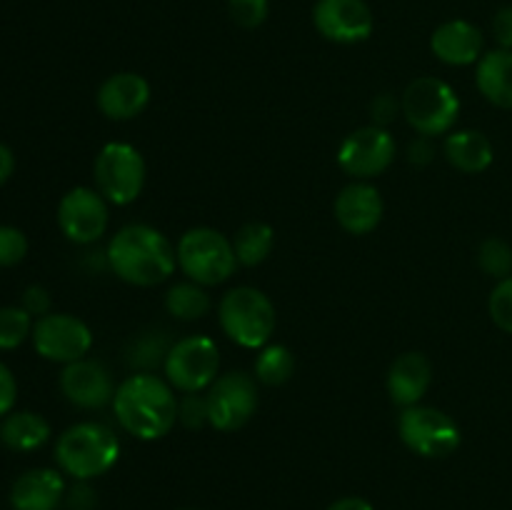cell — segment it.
<instances>
[{
    "label": "cell",
    "instance_id": "obj_20",
    "mask_svg": "<svg viewBox=\"0 0 512 510\" xmlns=\"http://www.w3.org/2000/svg\"><path fill=\"white\" fill-rule=\"evenodd\" d=\"M65 498L63 473L53 468H33L18 475L10 488L15 510H55Z\"/></svg>",
    "mask_w": 512,
    "mask_h": 510
},
{
    "label": "cell",
    "instance_id": "obj_39",
    "mask_svg": "<svg viewBox=\"0 0 512 510\" xmlns=\"http://www.w3.org/2000/svg\"><path fill=\"white\" fill-rule=\"evenodd\" d=\"M15 170V155L8 145L0 143V185H5L10 180Z\"/></svg>",
    "mask_w": 512,
    "mask_h": 510
},
{
    "label": "cell",
    "instance_id": "obj_29",
    "mask_svg": "<svg viewBox=\"0 0 512 510\" xmlns=\"http://www.w3.org/2000/svg\"><path fill=\"white\" fill-rule=\"evenodd\" d=\"M478 265L490 278H508V275H512V248L503 238L483 240L478 248Z\"/></svg>",
    "mask_w": 512,
    "mask_h": 510
},
{
    "label": "cell",
    "instance_id": "obj_14",
    "mask_svg": "<svg viewBox=\"0 0 512 510\" xmlns=\"http://www.w3.org/2000/svg\"><path fill=\"white\" fill-rule=\"evenodd\" d=\"M313 25L330 43L355 45L373 35L375 18L365 0H318L313 5Z\"/></svg>",
    "mask_w": 512,
    "mask_h": 510
},
{
    "label": "cell",
    "instance_id": "obj_21",
    "mask_svg": "<svg viewBox=\"0 0 512 510\" xmlns=\"http://www.w3.org/2000/svg\"><path fill=\"white\" fill-rule=\"evenodd\" d=\"M475 85L488 103L512 110V50H490L478 60Z\"/></svg>",
    "mask_w": 512,
    "mask_h": 510
},
{
    "label": "cell",
    "instance_id": "obj_8",
    "mask_svg": "<svg viewBox=\"0 0 512 510\" xmlns=\"http://www.w3.org/2000/svg\"><path fill=\"white\" fill-rule=\"evenodd\" d=\"M145 160L130 143H108L93 165L95 190L113 205H130L145 188Z\"/></svg>",
    "mask_w": 512,
    "mask_h": 510
},
{
    "label": "cell",
    "instance_id": "obj_25",
    "mask_svg": "<svg viewBox=\"0 0 512 510\" xmlns=\"http://www.w3.org/2000/svg\"><path fill=\"white\" fill-rule=\"evenodd\" d=\"M210 305L213 303H210L205 285L193 283V280H180L165 295V310L183 323L205 318L210 313Z\"/></svg>",
    "mask_w": 512,
    "mask_h": 510
},
{
    "label": "cell",
    "instance_id": "obj_38",
    "mask_svg": "<svg viewBox=\"0 0 512 510\" xmlns=\"http://www.w3.org/2000/svg\"><path fill=\"white\" fill-rule=\"evenodd\" d=\"M435 148H433V138H425V135H418V138L410 143L408 150V160L413 165H428L433 160Z\"/></svg>",
    "mask_w": 512,
    "mask_h": 510
},
{
    "label": "cell",
    "instance_id": "obj_37",
    "mask_svg": "<svg viewBox=\"0 0 512 510\" xmlns=\"http://www.w3.org/2000/svg\"><path fill=\"white\" fill-rule=\"evenodd\" d=\"M400 110V103L393 98L390 93H383L378 95V98L370 103V115H373V125H380V128H385V125L393 120V115Z\"/></svg>",
    "mask_w": 512,
    "mask_h": 510
},
{
    "label": "cell",
    "instance_id": "obj_22",
    "mask_svg": "<svg viewBox=\"0 0 512 510\" xmlns=\"http://www.w3.org/2000/svg\"><path fill=\"white\" fill-rule=\"evenodd\" d=\"M445 158L455 170L468 175H478L493 163V143L480 130H453L445 138Z\"/></svg>",
    "mask_w": 512,
    "mask_h": 510
},
{
    "label": "cell",
    "instance_id": "obj_23",
    "mask_svg": "<svg viewBox=\"0 0 512 510\" xmlns=\"http://www.w3.org/2000/svg\"><path fill=\"white\" fill-rule=\"evenodd\" d=\"M50 440V423L33 410H13L0 420V443L13 453H33Z\"/></svg>",
    "mask_w": 512,
    "mask_h": 510
},
{
    "label": "cell",
    "instance_id": "obj_36",
    "mask_svg": "<svg viewBox=\"0 0 512 510\" xmlns=\"http://www.w3.org/2000/svg\"><path fill=\"white\" fill-rule=\"evenodd\" d=\"M493 38L503 50H512V5H505L495 13Z\"/></svg>",
    "mask_w": 512,
    "mask_h": 510
},
{
    "label": "cell",
    "instance_id": "obj_33",
    "mask_svg": "<svg viewBox=\"0 0 512 510\" xmlns=\"http://www.w3.org/2000/svg\"><path fill=\"white\" fill-rule=\"evenodd\" d=\"M178 420L188 430H198L203 425H210L208 398L203 393H183V398L178 400Z\"/></svg>",
    "mask_w": 512,
    "mask_h": 510
},
{
    "label": "cell",
    "instance_id": "obj_15",
    "mask_svg": "<svg viewBox=\"0 0 512 510\" xmlns=\"http://www.w3.org/2000/svg\"><path fill=\"white\" fill-rule=\"evenodd\" d=\"M60 390H63L65 400L75 408L98 410L113 403V373L100 360H75V363L65 365L63 373H60Z\"/></svg>",
    "mask_w": 512,
    "mask_h": 510
},
{
    "label": "cell",
    "instance_id": "obj_31",
    "mask_svg": "<svg viewBox=\"0 0 512 510\" xmlns=\"http://www.w3.org/2000/svg\"><path fill=\"white\" fill-rule=\"evenodd\" d=\"M228 13L240 28L255 30L268 20L270 0H228Z\"/></svg>",
    "mask_w": 512,
    "mask_h": 510
},
{
    "label": "cell",
    "instance_id": "obj_28",
    "mask_svg": "<svg viewBox=\"0 0 512 510\" xmlns=\"http://www.w3.org/2000/svg\"><path fill=\"white\" fill-rule=\"evenodd\" d=\"M33 315L20 305L0 308V350H15L33 335Z\"/></svg>",
    "mask_w": 512,
    "mask_h": 510
},
{
    "label": "cell",
    "instance_id": "obj_9",
    "mask_svg": "<svg viewBox=\"0 0 512 510\" xmlns=\"http://www.w3.org/2000/svg\"><path fill=\"white\" fill-rule=\"evenodd\" d=\"M163 370L165 380L180 393H203L218 378V343L208 335H185L170 345Z\"/></svg>",
    "mask_w": 512,
    "mask_h": 510
},
{
    "label": "cell",
    "instance_id": "obj_2",
    "mask_svg": "<svg viewBox=\"0 0 512 510\" xmlns=\"http://www.w3.org/2000/svg\"><path fill=\"white\" fill-rule=\"evenodd\" d=\"M105 260L120 280L138 288L165 283L178 268V253L168 235L145 223L123 225L110 238Z\"/></svg>",
    "mask_w": 512,
    "mask_h": 510
},
{
    "label": "cell",
    "instance_id": "obj_24",
    "mask_svg": "<svg viewBox=\"0 0 512 510\" xmlns=\"http://www.w3.org/2000/svg\"><path fill=\"white\" fill-rule=\"evenodd\" d=\"M275 248V230L273 225L263 223V220H253V223L240 225L238 233L233 235V250L238 265L245 268H255V265L265 263L268 255Z\"/></svg>",
    "mask_w": 512,
    "mask_h": 510
},
{
    "label": "cell",
    "instance_id": "obj_27",
    "mask_svg": "<svg viewBox=\"0 0 512 510\" xmlns=\"http://www.w3.org/2000/svg\"><path fill=\"white\" fill-rule=\"evenodd\" d=\"M170 345L173 343H168L165 333H143L138 338H133V343L128 345L125 355H128V363L138 373H150L155 365L165 363V355H168Z\"/></svg>",
    "mask_w": 512,
    "mask_h": 510
},
{
    "label": "cell",
    "instance_id": "obj_12",
    "mask_svg": "<svg viewBox=\"0 0 512 510\" xmlns=\"http://www.w3.org/2000/svg\"><path fill=\"white\" fill-rule=\"evenodd\" d=\"M398 145L388 128L363 125L353 130L338 148V165L355 180H370L393 165Z\"/></svg>",
    "mask_w": 512,
    "mask_h": 510
},
{
    "label": "cell",
    "instance_id": "obj_13",
    "mask_svg": "<svg viewBox=\"0 0 512 510\" xmlns=\"http://www.w3.org/2000/svg\"><path fill=\"white\" fill-rule=\"evenodd\" d=\"M108 200L95 188H70L58 203V228L70 243L93 245L108 230Z\"/></svg>",
    "mask_w": 512,
    "mask_h": 510
},
{
    "label": "cell",
    "instance_id": "obj_32",
    "mask_svg": "<svg viewBox=\"0 0 512 510\" xmlns=\"http://www.w3.org/2000/svg\"><path fill=\"white\" fill-rule=\"evenodd\" d=\"M28 255V238L20 228L0 225V268H13Z\"/></svg>",
    "mask_w": 512,
    "mask_h": 510
},
{
    "label": "cell",
    "instance_id": "obj_40",
    "mask_svg": "<svg viewBox=\"0 0 512 510\" xmlns=\"http://www.w3.org/2000/svg\"><path fill=\"white\" fill-rule=\"evenodd\" d=\"M328 510H375V508L365 498L348 495V498H340V500H335V503H330Z\"/></svg>",
    "mask_w": 512,
    "mask_h": 510
},
{
    "label": "cell",
    "instance_id": "obj_30",
    "mask_svg": "<svg viewBox=\"0 0 512 510\" xmlns=\"http://www.w3.org/2000/svg\"><path fill=\"white\" fill-rule=\"evenodd\" d=\"M488 310L493 323L498 325L500 330L512 335V275L498 280V285H495L493 293H490Z\"/></svg>",
    "mask_w": 512,
    "mask_h": 510
},
{
    "label": "cell",
    "instance_id": "obj_34",
    "mask_svg": "<svg viewBox=\"0 0 512 510\" xmlns=\"http://www.w3.org/2000/svg\"><path fill=\"white\" fill-rule=\"evenodd\" d=\"M50 293L43 288V285H28L23 290V298H20V308L28 310L33 318H43V315L50 313Z\"/></svg>",
    "mask_w": 512,
    "mask_h": 510
},
{
    "label": "cell",
    "instance_id": "obj_4",
    "mask_svg": "<svg viewBox=\"0 0 512 510\" xmlns=\"http://www.w3.org/2000/svg\"><path fill=\"white\" fill-rule=\"evenodd\" d=\"M218 320L223 333L240 348L260 350L273 338L278 313L263 290L253 285H238L228 290L218 305Z\"/></svg>",
    "mask_w": 512,
    "mask_h": 510
},
{
    "label": "cell",
    "instance_id": "obj_17",
    "mask_svg": "<svg viewBox=\"0 0 512 510\" xmlns=\"http://www.w3.org/2000/svg\"><path fill=\"white\" fill-rule=\"evenodd\" d=\"M98 108L108 120H133L148 108L150 103V83L138 73H113L105 78L98 88Z\"/></svg>",
    "mask_w": 512,
    "mask_h": 510
},
{
    "label": "cell",
    "instance_id": "obj_1",
    "mask_svg": "<svg viewBox=\"0 0 512 510\" xmlns=\"http://www.w3.org/2000/svg\"><path fill=\"white\" fill-rule=\"evenodd\" d=\"M113 413L120 428L138 440H160L178 423V395L155 373H133L115 388Z\"/></svg>",
    "mask_w": 512,
    "mask_h": 510
},
{
    "label": "cell",
    "instance_id": "obj_18",
    "mask_svg": "<svg viewBox=\"0 0 512 510\" xmlns=\"http://www.w3.org/2000/svg\"><path fill=\"white\" fill-rule=\"evenodd\" d=\"M483 48L485 38L480 28L463 18L438 25L430 35V50H433L435 58L445 65H453V68L478 63L483 58Z\"/></svg>",
    "mask_w": 512,
    "mask_h": 510
},
{
    "label": "cell",
    "instance_id": "obj_3",
    "mask_svg": "<svg viewBox=\"0 0 512 510\" xmlns=\"http://www.w3.org/2000/svg\"><path fill=\"white\" fill-rule=\"evenodd\" d=\"M120 458V440L105 423L83 420L70 425L55 443V460L60 470L78 483L100 478Z\"/></svg>",
    "mask_w": 512,
    "mask_h": 510
},
{
    "label": "cell",
    "instance_id": "obj_5",
    "mask_svg": "<svg viewBox=\"0 0 512 510\" xmlns=\"http://www.w3.org/2000/svg\"><path fill=\"white\" fill-rule=\"evenodd\" d=\"M175 253H178V268L183 270L185 278L205 285V288L230 280L238 268L233 240L208 225L185 230Z\"/></svg>",
    "mask_w": 512,
    "mask_h": 510
},
{
    "label": "cell",
    "instance_id": "obj_7",
    "mask_svg": "<svg viewBox=\"0 0 512 510\" xmlns=\"http://www.w3.org/2000/svg\"><path fill=\"white\" fill-rule=\"evenodd\" d=\"M398 435L405 448L430 460L453 455L463 440L458 423L445 410L423 403L403 408L398 418Z\"/></svg>",
    "mask_w": 512,
    "mask_h": 510
},
{
    "label": "cell",
    "instance_id": "obj_35",
    "mask_svg": "<svg viewBox=\"0 0 512 510\" xmlns=\"http://www.w3.org/2000/svg\"><path fill=\"white\" fill-rule=\"evenodd\" d=\"M15 398H18V383L8 365L0 360V420L8 413H13Z\"/></svg>",
    "mask_w": 512,
    "mask_h": 510
},
{
    "label": "cell",
    "instance_id": "obj_26",
    "mask_svg": "<svg viewBox=\"0 0 512 510\" xmlns=\"http://www.w3.org/2000/svg\"><path fill=\"white\" fill-rule=\"evenodd\" d=\"M295 373V355L285 345H263L255 358V380L263 385H285Z\"/></svg>",
    "mask_w": 512,
    "mask_h": 510
},
{
    "label": "cell",
    "instance_id": "obj_16",
    "mask_svg": "<svg viewBox=\"0 0 512 510\" xmlns=\"http://www.w3.org/2000/svg\"><path fill=\"white\" fill-rule=\"evenodd\" d=\"M383 195L365 180L345 185L333 205L335 220L350 235H370L383 220Z\"/></svg>",
    "mask_w": 512,
    "mask_h": 510
},
{
    "label": "cell",
    "instance_id": "obj_10",
    "mask_svg": "<svg viewBox=\"0 0 512 510\" xmlns=\"http://www.w3.org/2000/svg\"><path fill=\"white\" fill-rule=\"evenodd\" d=\"M208 398L210 428L220 433H235L258 410V380L243 370H230V373L218 375L215 383L205 390Z\"/></svg>",
    "mask_w": 512,
    "mask_h": 510
},
{
    "label": "cell",
    "instance_id": "obj_6",
    "mask_svg": "<svg viewBox=\"0 0 512 510\" xmlns=\"http://www.w3.org/2000/svg\"><path fill=\"white\" fill-rule=\"evenodd\" d=\"M400 113L410 128L425 138L453 133L460 118V98L445 80L415 78L400 98Z\"/></svg>",
    "mask_w": 512,
    "mask_h": 510
},
{
    "label": "cell",
    "instance_id": "obj_11",
    "mask_svg": "<svg viewBox=\"0 0 512 510\" xmlns=\"http://www.w3.org/2000/svg\"><path fill=\"white\" fill-rule=\"evenodd\" d=\"M30 340L40 358L63 365L83 360L93 348L90 328L70 313H48L35 320Z\"/></svg>",
    "mask_w": 512,
    "mask_h": 510
},
{
    "label": "cell",
    "instance_id": "obj_19",
    "mask_svg": "<svg viewBox=\"0 0 512 510\" xmlns=\"http://www.w3.org/2000/svg\"><path fill=\"white\" fill-rule=\"evenodd\" d=\"M430 383H433V365L418 350L398 355L388 370V395L395 405L400 408H410L418 405L428 393Z\"/></svg>",
    "mask_w": 512,
    "mask_h": 510
}]
</instances>
